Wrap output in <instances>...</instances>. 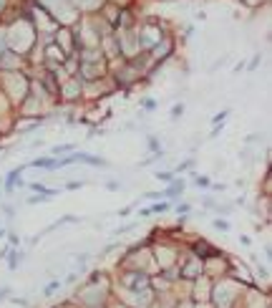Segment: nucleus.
I'll return each instance as SVG.
<instances>
[{
    "instance_id": "1",
    "label": "nucleus",
    "mask_w": 272,
    "mask_h": 308,
    "mask_svg": "<svg viewBox=\"0 0 272 308\" xmlns=\"http://www.w3.org/2000/svg\"><path fill=\"white\" fill-rule=\"evenodd\" d=\"M197 184H199V187H207V184H209V179H207V177H199V179H197Z\"/></svg>"
}]
</instances>
